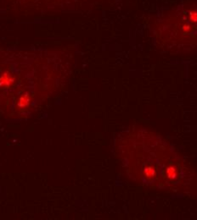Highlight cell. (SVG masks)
<instances>
[{"instance_id": "obj_1", "label": "cell", "mask_w": 197, "mask_h": 220, "mask_svg": "<svg viewBox=\"0 0 197 220\" xmlns=\"http://www.w3.org/2000/svg\"><path fill=\"white\" fill-rule=\"evenodd\" d=\"M30 103V97L28 95H25V96L21 97L18 101V107L20 108H26L29 105Z\"/></svg>"}]
</instances>
